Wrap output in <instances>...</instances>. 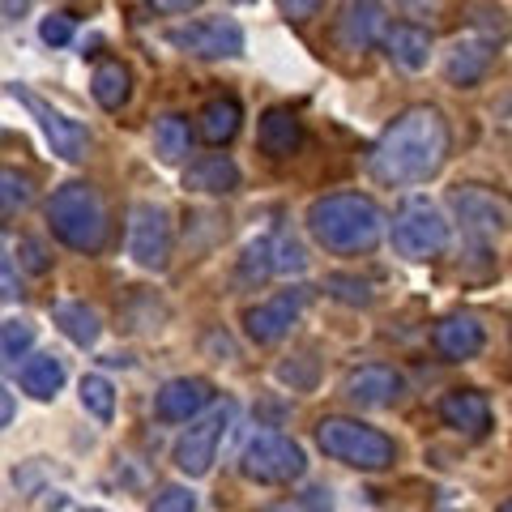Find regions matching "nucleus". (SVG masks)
<instances>
[{"label": "nucleus", "mask_w": 512, "mask_h": 512, "mask_svg": "<svg viewBox=\"0 0 512 512\" xmlns=\"http://www.w3.org/2000/svg\"><path fill=\"white\" fill-rule=\"evenodd\" d=\"M448 150H453V128H448L444 111L431 103L406 107L380 133L372 150V175L389 188L427 184L448 163Z\"/></svg>", "instance_id": "obj_1"}, {"label": "nucleus", "mask_w": 512, "mask_h": 512, "mask_svg": "<svg viewBox=\"0 0 512 512\" xmlns=\"http://www.w3.org/2000/svg\"><path fill=\"white\" fill-rule=\"evenodd\" d=\"M308 231L329 252H372L384 235V210L363 192H329L308 205Z\"/></svg>", "instance_id": "obj_2"}, {"label": "nucleus", "mask_w": 512, "mask_h": 512, "mask_svg": "<svg viewBox=\"0 0 512 512\" xmlns=\"http://www.w3.org/2000/svg\"><path fill=\"white\" fill-rule=\"evenodd\" d=\"M47 227L64 248L94 256L107 244V205L90 184H64L47 201Z\"/></svg>", "instance_id": "obj_3"}, {"label": "nucleus", "mask_w": 512, "mask_h": 512, "mask_svg": "<svg viewBox=\"0 0 512 512\" xmlns=\"http://www.w3.org/2000/svg\"><path fill=\"white\" fill-rule=\"evenodd\" d=\"M316 444L325 457L346 461L355 470H389L397 461V444L384 431L359 419H342V414H329V419L316 423Z\"/></svg>", "instance_id": "obj_4"}, {"label": "nucleus", "mask_w": 512, "mask_h": 512, "mask_svg": "<svg viewBox=\"0 0 512 512\" xmlns=\"http://www.w3.org/2000/svg\"><path fill=\"white\" fill-rule=\"evenodd\" d=\"M393 248L406 261H431L448 248V222L427 197H410L393 214Z\"/></svg>", "instance_id": "obj_5"}, {"label": "nucleus", "mask_w": 512, "mask_h": 512, "mask_svg": "<svg viewBox=\"0 0 512 512\" xmlns=\"http://www.w3.org/2000/svg\"><path fill=\"white\" fill-rule=\"evenodd\" d=\"M239 470L252 483H269V487H282V483H295L308 470L303 461V448L295 440L278 436V431H265V436H252L244 457H239Z\"/></svg>", "instance_id": "obj_6"}, {"label": "nucleus", "mask_w": 512, "mask_h": 512, "mask_svg": "<svg viewBox=\"0 0 512 512\" xmlns=\"http://www.w3.org/2000/svg\"><path fill=\"white\" fill-rule=\"evenodd\" d=\"M167 43L175 52L197 56V60H231V56H244V26L218 13V18H197V22L171 26Z\"/></svg>", "instance_id": "obj_7"}, {"label": "nucleus", "mask_w": 512, "mask_h": 512, "mask_svg": "<svg viewBox=\"0 0 512 512\" xmlns=\"http://www.w3.org/2000/svg\"><path fill=\"white\" fill-rule=\"evenodd\" d=\"M128 252L141 269L150 274H163L171 265V218L163 205L154 201H137L128 210Z\"/></svg>", "instance_id": "obj_8"}, {"label": "nucleus", "mask_w": 512, "mask_h": 512, "mask_svg": "<svg viewBox=\"0 0 512 512\" xmlns=\"http://www.w3.org/2000/svg\"><path fill=\"white\" fill-rule=\"evenodd\" d=\"M13 99H22L26 111L39 120L47 146H52V154H60L64 163H82V158L90 154V128L82 120L64 116L60 107H52L47 99H39V94H30L26 86H13Z\"/></svg>", "instance_id": "obj_9"}, {"label": "nucleus", "mask_w": 512, "mask_h": 512, "mask_svg": "<svg viewBox=\"0 0 512 512\" xmlns=\"http://www.w3.org/2000/svg\"><path fill=\"white\" fill-rule=\"evenodd\" d=\"M227 427H231V406L222 402L214 406L205 419H192V427L184 431L180 440H175V466H180V474L188 478H205L214 466V457H218V444L222 436H227Z\"/></svg>", "instance_id": "obj_10"}, {"label": "nucleus", "mask_w": 512, "mask_h": 512, "mask_svg": "<svg viewBox=\"0 0 512 512\" xmlns=\"http://www.w3.org/2000/svg\"><path fill=\"white\" fill-rule=\"evenodd\" d=\"M448 210L457 214V222L470 235H500L512 222V201L500 197V192H491V188H478V184L448 192Z\"/></svg>", "instance_id": "obj_11"}, {"label": "nucleus", "mask_w": 512, "mask_h": 512, "mask_svg": "<svg viewBox=\"0 0 512 512\" xmlns=\"http://www.w3.org/2000/svg\"><path fill=\"white\" fill-rule=\"evenodd\" d=\"M308 299H312L308 286H295V291H282V295H274V299H265V303H256V308H248V316H244L248 338H252L256 346L282 342L286 333H291V325L299 320V312L308 308Z\"/></svg>", "instance_id": "obj_12"}, {"label": "nucleus", "mask_w": 512, "mask_h": 512, "mask_svg": "<svg viewBox=\"0 0 512 512\" xmlns=\"http://www.w3.org/2000/svg\"><path fill=\"white\" fill-rule=\"evenodd\" d=\"M389 26V13H384V0H346L333 18V43L342 52H367Z\"/></svg>", "instance_id": "obj_13"}, {"label": "nucleus", "mask_w": 512, "mask_h": 512, "mask_svg": "<svg viewBox=\"0 0 512 512\" xmlns=\"http://www.w3.org/2000/svg\"><path fill=\"white\" fill-rule=\"evenodd\" d=\"M210 402H214L210 380L205 376H180V380H167L163 389L154 393V414L163 423H192Z\"/></svg>", "instance_id": "obj_14"}, {"label": "nucleus", "mask_w": 512, "mask_h": 512, "mask_svg": "<svg viewBox=\"0 0 512 512\" xmlns=\"http://www.w3.org/2000/svg\"><path fill=\"white\" fill-rule=\"evenodd\" d=\"M406 389V380L397 367L389 363H367V367H355V372L346 376L342 384V393L350 397L355 406H367V410H384V406H393L397 397H402Z\"/></svg>", "instance_id": "obj_15"}, {"label": "nucleus", "mask_w": 512, "mask_h": 512, "mask_svg": "<svg viewBox=\"0 0 512 512\" xmlns=\"http://www.w3.org/2000/svg\"><path fill=\"white\" fill-rule=\"evenodd\" d=\"M487 346V325L474 312H453L436 325V350L448 363H466Z\"/></svg>", "instance_id": "obj_16"}, {"label": "nucleus", "mask_w": 512, "mask_h": 512, "mask_svg": "<svg viewBox=\"0 0 512 512\" xmlns=\"http://www.w3.org/2000/svg\"><path fill=\"white\" fill-rule=\"evenodd\" d=\"M491 60H495V47H491V43L474 39V35L457 39V43L444 52V77H448V86L474 90V86L491 73Z\"/></svg>", "instance_id": "obj_17"}, {"label": "nucleus", "mask_w": 512, "mask_h": 512, "mask_svg": "<svg viewBox=\"0 0 512 512\" xmlns=\"http://www.w3.org/2000/svg\"><path fill=\"white\" fill-rule=\"evenodd\" d=\"M303 141H308V133H303V120L291 107H269L261 124H256V146H261V154L278 158V163L295 158L303 150Z\"/></svg>", "instance_id": "obj_18"}, {"label": "nucleus", "mask_w": 512, "mask_h": 512, "mask_svg": "<svg viewBox=\"0 0 512 512\" xmlns=\"http://www.w3.org/2000/svg\"><path fill=\"white\" fill-rule=\"evenodd\" d=\"M440 419L453 427V431H461V436L483 440L487 431H491V406H487L483 393H474V389H453V393L440 397Z\"/></svg>", "instance_id": "obj_19"}, {"label": "nucleus", "mask_w": 512, "mask_h": 512, "mask_svg": "<svg viewBox=\"0 0 512 512\" xmlns=\"http://www.w3.org/2000/svg\"><path fill=\"white\" fill-rule=\"evenodd\" d=\"M239 180H244V175H239L231 154H205L197 163H188V171H184V188L205 192V197H227V192L239 188Z\"/></svg>", "instance_id": "obj_20"}, {"label": "nucleus", "mask_w": 512, "mask_h": 512, "mask_svg": "<svg viewBox=\"0 0 512 512\" xmlns=\"http://www.w3.org/2000/svg\"><path fill=\"white\" fill-rule=\"evenodd\" d=\"M384 52H389L393 64H402L406 73H419L427 69V60H431V35L423 26H414V22H393V26H384Z\"/></svg>", "instance_id": "obj_21"}, {"label": "nucleus", "mask_w": 512, "mask_h": 512, "mask_svg": "<svg viewBox=\"0 0 512 512\" xmlns=\"http://www.w3.org/2000/svg\"><path fill=\"white\" fill-rule=\"evenodd\" d=\"M90 94L103 111H124L133 99V73L124 60H99L90 73Z\"/></svg>", "instance_id": "obj_22"}, {"label": "nucleus", "mask_w": 512, "mask_h": 512, "mask_svg": "<svg viewBox=\"0 0 512 512\" xmlns=\"http://www.w3.org/2000/svg\"><path fill=\"white\" fill-rule=\"evenodd\" d=\"M52 320H56L60 333H64V338H69L73 346H94V342H99V333H103L99 312H94L90 303H82V299L56 303V308H52Z\"/></svg>", "instance_id": "obj_23"}, {"label": "nucleus", "mask_w": 512, "mask_h": 512, "mask_svg": "<svg viewBox=\"0 0 512 512\" xmlns=\"http://www.w3.org/2000/svg\"><path fill=\"white\" fill-rule=\"evenodd\" d=\"M239 124H244V107L231 94H218L201 107V137L214 141V146H227V141L239 133Z\"/></svg>", "instance_id": "obj_24"}, {"label": "nucleus", "mask_w": 512, "mask_h": 512, "mask_svg": "<svg viewBox=\"0 0 512 512\" xmlns=\"http://www.w3.org/2000/svg\"><path fill=\"white\" fill-rule=\"evenodd\" d=\"M22 393H30L35 402H52V397L64 389V363L56 355H30L22 363Z\"/></svg>", "instance_id": "obj_25"}, {"label": "nucleus", "mask_w": 512, "mask_h": 512, "mask_svg": "<svg viewBox=\"0 0 512 512\" xmlns=\"http://www.w3.org/2000/svg\"><path fill=\"white\" fill-rule=\"evenodd\" d=\"M269 274H274V239H252V244L244 248V256H239L235 265V286L239 291H256V286H265Z\"/></svg>", "instance_id": "obj_26"}, {"label": "nucleus", "mask_w": 512, "mask_h": 512, "mask_svg": "<svg viewBox=\"0 0 512 512\" xmlns=\"http://www.w3.org/2000/svg\"><path fill=\"white\" fill-rule=\"evenodd\" d=\"M192 146V128L184 116H158L154 120V154L163 163H184Z\"/></svg>", "instance_id": "obj_27"}, {"label": "nucleus", "mask_w": 512, "mask_h": 512, "mask_svg": "<svg viewBox=\"0 0 512 512\" xmlns=\"http://www.w3.org/2000/svg\"><path fill=\"white\" fill-rule=\"evenodd\" d=\"M30 201H35V175L18 167H0V218L22 214Z\"/></svg>", "instance_id": "obj_28"}, {"label": "nucleus", "mask_w": 512, "mask_h": 512, "mask_svg": "<svg viewBox=\"0 0 512 512\" xmlns=\"http://www.w3.org/2000/svg\"><path fill=\"white\" fill-rule=\"evenodd\" d=\"M470 26H474V39H483V43H504L512 35V26L504 18V9L500 5H491V0H470Z\"/></svg>", "instance_id": "obj_29"}, {"label": "nucleus", "mask_w": 512, "mask_h": 512, "mask_svg": "<svg viewBox=\"0 0 512 512\" xmlns=\"http://www.w3.org/2000/svg\"><path fill=\"white\" fill-rule=\"evenodd\" d=\"M39 338V329H35V320H0V363H13L18 367V359H26V350L35 346Z\"/></svg>", "instance_id": "obj_30"}, {"label": "nucleus", "mask_w": 512, "mask_h": 512, "mask_svg": "<svg viewBox=\"0 0 512 512\" xmlns=\"http://www.w3.org/2000/svg\"><path fill=\"white\" fill-rule=\"evenodd\" d=\"M82 406H86L99 423L116 419V389H111L107 376H82Z\"/></svg>", "instance_id": "obj_31"}, {"label": "nucleus", "mask_w": 512, "mask_h": 512, "mask_svg": "<svg viewBox=\"0 0 512 512\" xmlns=\"http://www.w3.org/2000/svg\"><path fill=\"white\" fill-rule=\"evenodd\" d=\"M325 291H329L333 299L350 303V308H367V303L376 299L372 282H367V278H355V274H329V278H325Z\"/></svg>", "instance_id": "obj_32"}, {"label": "nucleus", "mask_w": 512, "mask_h": 512, "mask_svg": "<svg viewBox=\"0 0 512 512\" xmlns=\"http://www.w3.org/2000/svg\"><path fill=\"white\" fill-rule=\"evenodd\" d=\"M316 376H320L316 355H295V359L278 363V380H282V384H291L295 393H308V389H316Z\"/></svg>", "instance_id": "obj_33"}, {"label": "nucleus", "mask_w": 512, "mask_h": 512, "mask_svg": "<svg viewBox=\"0 0 512 512\" xmlns=\"http://www.w3.org/2000/svg\"><path fill=\"white\" fill-rule=\"evenodd\" d=\"M73 30H77L73 13H47V18L39 22V39L47 47H64V43H73Z\"/></svg>", "instance_id": "obj_34"}, {"label": "nucleus", "mask_w": 512, "mask_h": 512, "mask_svg": "<svg viewBox=\"0 0 512 512\" xmlns=\"http://www.w3.org/2000/svg\"><path fill=\"white\" fill-rule=\"evenodd\" d=\"M274 269H282V274H303V269H308V252H303L295 239H278L274 244Z\"/></svg>", "instance_id": "obj_35"}, {"label": "nucleus", "mask_w": 512, "mask_h": 512, "mask_svg": "<svg viewBox=\"0 0 512 512\" xmlns=\"http://www.w3.org/2000/svg\"><path fill=\"white\" fill-rule=\"evenodd\" d=\"M150 512H197V495L188 487H163Z\"/></svg>", "instance_id": "obj_36"}, {"label": "nucleus", "mask_w": 512, "mask_h": 512, "mask_svg": "<svg viewBox=\"0 0 512 512\" xmlns=\"http://www.w3.org/2000/svg\"><path fill=\"white\" fill-rule=\"evenodd\" d=\"M18 256H22V265L30 269V274H43V269H47V256H43V244H39V239H22V244H18Z\"/></svg>", "instance_id": "obj_37"}, {"label": "nucleus", "mask_w": 512, "mask_h": 512, "mask_svg": "<svg viewBox=\"0 0 512 512\" xmlns=\"http://www.w3.org/2000/svg\"><path fill=\"white\" fill-rule=\"evenodd\" d=\"M22 286H18V274H13V261L5 256V248H0V299H18Z\"/></svg>", "instance_id": "obj_38"}, {"label": "nucleus", "mask_w": 512, "mask_h": 512, "mask_svg": "<svg viewBox=\"0 0 512 512\" xmlns=\"http://www.w3.org/2000/svg\"><path fill=\"white\" fill-rule=\"evenodd\" d=\"M278 5H282V13L291 22H303V18H312V13L320 9V0H278Z\"/></svg>", "instance_id": "obj_39"}, {"label": "nucleus", "mask_w": 512, "mask_h": 512, "mask_svg": "<svg viewBox=\"0 0 512 512\" xmlns=\"http://www.w3.org/2000/svg\"><path fill=\"white\" fill-rule=\"evenodd\" d=\"M495 128L512 137V90H508V94H500V103H495Z\"/></svg>", "instance_id": "obj_40"}, {"label": "nucleus", "mask_w": 512, "mask_h": 512, "mask_svg": "<svg viewBox=\"0 0 512 512\" xmlns=\"http://www.w3.org/2000/svg\"><path fill=\"white\" fill-rule=\"evenodd\" d=\"M150 5H154L158 13H188V9H197L201 0H150Z\"/></svg>", "instance_id": "obj_41"}, {"label": "nucleus", "mask_w": 512, "mask_h": 512, "mask_svg": "<svg viewBox=\"0 0 512 512\" xmlns=\"http://www.w3.org/2000/svg\"><path fill=\"white\" fill-rule=\"evenodd\" d=\"M303 512H329L325 491H308V500H303Z\"/></svg>", "instance_id": "obj_42"}, {"label": "nucleus", "mask_w": 512, "mask_h": 512, "mask_svg": "<svg viewBox=\"0 0 512 512\" xmlns=\"http://www.w3.org/2000/svg\"><path fill=\"white\" fill-rule=\"evenodd\" d=\"M13 423V397L0 389V427H9Z\"/></svg>", "instance_id": "obj_43"}, {"label": "nucleus", "mask_w": 512, "mask_h": 512, "mask_svg": "<svg viewBox=\"0 0 512 512\" xmlns=\"http://www.w3.org/2000/svg\"><path fill=\"white\" fill-rule=\"evenodd\" d=\"M269 512H291V504H278V508H269Z\"/></svg>", "instance_id": "obj_44"}, {"label": "nucleus", "mask_w": 512, "mask_h": 512, "mask_svg": "<svg viewBox=\"0 0 512 512\" xmlns=\"http://www.w3.org/2000/svg\"><path fill=\"white\" fill-rule=\"evenodd\" d=\"M500 512H512V500H508V504H500Z\"/></svg>", "instance_id": "obj_45"}, {"label": "nucleus", "mask_w": 512, "mask_h": 512, "mask_svg": "<svg viewBox=\"0 0 512 512\" xmlns=\"http://www.w3.org/2000/svg\"><path fill=\"white\" fill-rule=\"evenodd\" d=\"M414 5H427V0H414Z\"/></svg>", "instance_id": "obj_46"}, {"label": "nucleus", "mask_w": 512, "mask_h": 512, "mask_svg": "<svg viewBox=\"0 0 512 512\" xmlns=\"http://www.w3.org/2000/svg\"><path fill=\"white\" fill-rule=\"evenodd\" d=\"M86 512H99V508H86Z\"/></svg>", "instance_id": "obj_47"}]
</instances>
